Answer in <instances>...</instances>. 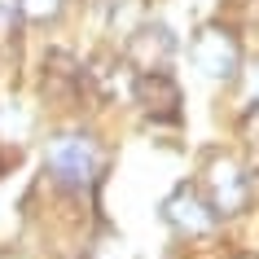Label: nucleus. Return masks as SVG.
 <instances>
[{"mask_svg": "<svg viewBox=\"0 0 259 259\" xmlns=\"http://www.w3.org/2000/svg\"><path fill=\"white\" fill-rule=\"evenodd\" d=\"M163 220H167L171 233L189 237V242L211 237V233L220 229V215L211 211V202H206V193L198 189V185H176V189L167 193L163 198Z\"/></svg>", "mask_w": 259, "mask_h": 259, "instance_id": "obj_4", "label": "nucleus"}, {"mask_svg": "<svg viewBox=\"0 0 259 259\" xmlns=\"http://www.w3.org/2000/svg\"><path fill=\"white\" fill-rule=\"evenodd\" d=\"M44 171L53 176V185L83 193L106 171V150L93 132H57L44 150Z\"/></svg>", "mask_w": 259, "mask_h": 259, "instance_id": "obj_1", "label": "nucleus"}, {"mask_svg": "<svg viewBox=\"0 0 259 259\" xmlns=\"http://www.w3.org/2000/svg\"><path fill=\"white\" fill-rule=\"evenodd\" d=\"M44 97L57 101V106H75L83 93H88V75H83V62L66 49H53L44 57Z\"/></svg>", "mask_w": 259, "mask_h": 259, "instance_id": "obj_7", "label": "nucleus"}, {"mask_svg": "<svg viewBox=\"0 0 259 259\" xmlns=\"http://www.w3.org/2000/svg\"><path fill=\"white\" fill-rule=\"evenodd\" d=\"M237 259H259V255H237Z\"/></svg>", "mask_w": 259, "mask_h": 259, "instance_id": "obj_11", "label": "nucleus"}, {"mask_svg": "<svg viewBox=\"0 0 259 259\" xmlns=\"http://www.w3.org/2000/svg\"><path fill=\"white\" fill-rule=\"evenodd\" d=\"M250 97H255V101H259V66L250 70Z\"/></svg>", "mask_w": 259, "mask_h": 259, "instance_id": "obj_9", "label": "nucleus"}, {"mask_svg": "<svg viewBox=\"0 0 259 259\" xmlns=\"http://www.w3.org/2000/svg\"><path fill=\"white\" fill-rule=\"evenodd\" d=\"M14 5L27 22H57L66 14V0H14Z\"/></svg>", "mask_w": 259, "mask_h": 259, "instance_id": "obj_8", "label": "nucleus"}, {"mask_svg": "<svg viewBox=\"0 0 259 259\" xmlns=\"http://www.w3.org/2000/svg\"><path fill=\"white\" fill-rule=\"evenodd\" d=\"M132 101L150 123H180L185 93L167 70H141V75H132Z\"/></svg>", "mask_w": 259, "mask_h": 259, "instance_id": "obj_5", "label": "nucleus"}, {"mask_svg": "<svg viewBox=\"0 0 259 259\" xmlns=\"http://www.w3.org/2000/svg\"><path fill=\"white\" fill-rule=\"evenodd\" d=\"M189 62H193V70H198L202 79H211V83H233L237 75H242V40H237L229 27L206 22V27L193 31Z\"/></svg>", "mask_w": 259, "mask_h": 259, "instance_id": "obj_2", "label": "nucleus"}, {"mask_svg": "<svg viewBox=\"0 0 259 259\" xmlns=\"http://www.w3.org/2000/svg\"><path fill=\"white\" fill-rule=\"evenodd\" d=\"M176 57V35L167 22H141L132 27L127 44H123V62L137 70H167V62Z\"/></svg>", "mask_w": 259, "mask_h": 259, "instance_id": "obj_6", "label": "nucleus"}, {"mask_svg": "<svg viewBox=\"0 0 259 259\" xmlns=\"http://www.w3.org/2000/svg\"><path fill=\"white\" fill-rule=\"evenodd\" d=\"M198 189L206 193V202H211V211H215L220 220L242 215L246 206H250V180H246L242 163L229 158V154H211V158H206L202 185H198Z\"/></svg>", "mask_w": 259, "mask_h": 259, "instance_id": "obj_3", "label": "nucleus"}, {"mask_svg": "<svg viewBox=\"0 0 259 259\" xmlns=\"http://www.w3.org/2000/svg\"><path fill=\"white\" fill-rule=\"evenodd\" d=\"M250 18H255V22H259V0H255V5H250Z\"/></svg>", "mask_w": 259, "mask_h": 259, "instance_id": "obj_10", "label": "nucleus"}]
</instances>
